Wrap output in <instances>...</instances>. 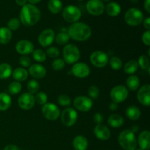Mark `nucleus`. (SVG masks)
Returning <instances> with one entry per match:
<instances>
[{
	"mask_svg": "<svg viewBox=\"0 0 150 150\" xmlns=\"http://www.w3.org/2000/svg\"><path fill=\"white\" fill-rule=\"evenodd\" d=\"M40 17V10L34 4H26L20 11V21L26 26L35 25L39 21Z\"/></svg>",
	"mask_w": 150,
	"mask_h": 150,
	"instance_id": "obj_1",
	"label": "nucleus"
},
{
	"mask_svg": "<svg viewBox=\"0 0 150 150\" xmlns=\"http://www.w3.org/2000/svg\"><path fill=\"white\" fill-rule=\"evenodd\" d=\"M70 38L79 42H83L89 39L92 35L91 28L83 22L73 23L67 29Z\"/></svg>",
	"mask_w": 150,
	"mask_h": 150,
	"instance_id": "obj_2",
	"label": "nucleus"
},
{
	"mask_svg": "<svg viewBox=\"0 0 150 150\" xmlns=\"http://www.w3.org/2000/svg\"><path fill=\"white\" fill-rule=\"evenodd\" d=\"M120 146L124 150H135L137 149V139L136 135L130 130H125L118 136Z\"/></svg>",
	"mask_w": 150,
	"mask_h": 150,
	"instance_id": "obj_3",
	"label": "nucleus"
},
{
	"mask_svg": "<svg viewBox=\"0 0 150 150\" xmlns=\"http://www.w3.org/2000/svg\"><path fill=\"white\" fill-rule=\"evenodd\" d=\"M63 58L67 64H75L79 60L81 57L80 50L74 44H67L63 48Z\"/></svg>",
	"mask_w": 150,
	"mask_h": 150,
	"instance_id": "obj_4",
	"label": "nucleus"
},
{
	"mask_svg": "<svg viewBox=\"0 0 150 150\" xmlns=\"http://www.w3.org/2000/svg\"><path fill=\"white\" fill-rule=\"evenodd\" d=\"M124 19L125 23L129 26H136L143 22L144 15L139 9L132 7L126 11Z\"/></svg>",
	"mask_w": 150,
	"mask_h": 150,
	"instance_id": "obj_5",
	"label": "nucleus"
},
{
	"mask_svg": "<svg viewBox=\"0 0 150 150\" xmlns=\"http://www.w3.org/2000/svg\"><path fill=\"white\" fill-rule=\"evenodd\" d=\"M61 122L64 126L72 127L76 124L78 120V113L74 108L67 107L60 114Z\"/></svg>",
	"mask_w": 150,
	"mask_h": 150,
	"instance_id": "obj_6",
	"label": "nucleus"
},
{
	"mask_svg": "<svg viewBox=\"0 0 150 150\" xmlns=\"http://www.w3.org/2000/svg\"><path fill=\"white\" fill-rule=\"evenodd\" d=\"M62 17L67 22L75 23L81 18V12L76 6L68 5L63 9Z\"/></svg>",
	"mask_w": 150,
	"mask_h": 150,
	"instance_id": "obj_7",
	"label": "nucleus"
},
{
	"mask_svg": "<svg viewBox=\"0 0 150 150\" xmlns=\"http://www.w3.org/2000/svg\"><path fill=\"white\" fill-rule=\"evenodd\" d=\"M128 94V89L125 86L117 85L113 87V89L111 90L110 97L112 100V102L120 103L124 102L127 99Z\"/></svg>",
	"mask_w": 150,
	"mask_h": 150,
	"instance_id": "obj_8",
	"label": "nucleus"
},
{
	"mask_svg": "<svg viewBox=\"0 0 150 150\" xmlns=\"http://www.w3.org/2000/svg\"><path fill=\"white\" fill-rule=\"evenodd\" d=\"M42 114L46 120L54 121L60 117V110L56 104L47 103L42 107Z\"/></svg>",
	"mask_w": 150,
	"mask_h": 150,
	"instance_id": "obj_9",
	"label": "nucleus"
},
{
	"mask_svg": "<svg viewBox=\"0 0 150 150\" xmlns=\"http://www.w3.org/2000/svg\"><path fill=\"white\" fill-rule=\"evenodd\" d=\"M90 62L96 67L102 68L108 64L109 59L106 53L103 51H95L92 53L89 57Z\"/></svg>",
	"mask_w": 150,
	"mask_h": 150,
	"instance_id": "obj_10",
	"label": "nucleus"
},
{
	"mask_svg": "<svg viewBox=\"0 0 150 150\" xmlns=\"http://www.w3.org/2000/svg\"><path fill=\"white\" fill-rule=\"evenodd\" d=\"M75 108L81 112H87L93 105L92 99L86 96H78L73 100Z\"/></svg>",
	"mask_w": 150,
	"mask_h": 150,
	"instance_id": "obj_11",
	"label": "nucleus"
},
{
	"mask_svg": "<svg viewBox=\"0 0 150 150\" xmlns=\"http://www.w3.org/2000/svg\"><path fill=\"white\" fill-rule=\"evenodd\" d=\"M18 106L23 110H30L35 106V101L34 95L29 92H24L19 96L18 100Z\"/></svg>",
	"mask_w": 150,
	"mask_h": 150,
	"instance_id": "obj_12",
	"label": "nucleus"
},
{
	"mask_svg": "<svg viewBox=\"0 0 150 150\" xmlns=\"http://www.w3.org/2000/svg\"><path fill=\"white\" fill-rule=\"evenodd\" d=\"M56 34L54 31L51 29H46L42 31L38 36V42L41 46L48 47L54 42L55 40Z\"/></svg>",
	"mask_w": 150,
	"mask_h": 150,
	"instance_id": "obj_13",
	"label": "nucleus"
},
{
	"mask_svg": "<svg viewBox=\"0 0 150 150\" xmlns=\"http://www.w3.org/2000/svg\"><path fill=\"white\" fill-rule=\"evenodd\" d=\"M86 10L92 16H100L105 10V5L101 0H89L86 3Z\"/></svg>",
	"mask_w": 150,
	"mask_h": 150,
	"instance_id": "obj_14",
	"label": "nucleus"
},
{
	"mask_svg": "<svg viewBox=\"0 0 150 150\" xmlns=\"http://www.w3.org/2000/svg\"><path fill=\"white\" fill-rule=\"evenodd\" d=\"M71 72L74 76L79 79H84L90 74L89 65L84 62H76L73 65Z\"/></svg>",
	"mask_w": 150,
	"mask_h": 150,
	"instance_id": "obj_15",
	"label": "nucleus"
},
{
	"mask_svg": "<svg viewBox=\"0 0 150 150\" xmlns=\"http://www.w3.org/2000/svg\"><path fill=\"white\" fill-rule=\"evenodd\" d=\"M138 101L144 106L150 105V85L144 84L139 88L137 92Z\"/></svg>",
	"mask_w": 150,
	"mask_h": 150,
	"instance_id": "obj_16",
	"label": "nucleus"
},
{
	"mask_svg": "<svg viewBox=\"0 0 150 150\" xmlns=\"http://www.w3.org/2000/svg\"><path fill=\"white\" fill-rule=\"evenodd\" d=\"M16 49L19 54H21L22 56H27L28 54L33 52L34 45L28 40H21L17 42Z\"/></svg>",
	"mask_w": 150,
	"mask_h": 150,
	"instance_id": "obj_17",
	"label": "nucleus"
},
{
	"mask_svg": "<svg viewBox=\"0 0 150 150\" xmlns=\"http://www.w3.org/2000/svg\"><path fill=\"white\" fill-rule=\"evenodd\" d=\"M94 134L100 141H107L111 137V131L106 125L103 124L96 125L94 128Z\"/></svg>",
	"mask_w": 150,
	"mask_h": 150,
	"instance_id": "obj_18",
	"label": "nucleus"
},
{
	"mask_svg": "<svg viewBox=\"0 0 150 150\" xmlns=\"http://www.w3.org/2000/svg\"><path fill=\"white\" fill-rule=\"evenodd\" d=\"M28 73L30 74L32 77L35 78V79H42L46 75V69L45 67L40 64H32L29 67V71Z\"/></svg>",
	"mask_w": 150,
	"mask_h": 150,
	"instance_id": "obj_19",
	"label": "nucleus"
},
{
	"mask_svg": "<svg viewBox=\"0 0 150 150\" xmlns=\"http://www.w3.org/2000/svg\"><path fill=\"white\" fill-rule=\"evenodd\" d=\"M137 144L139 147L144 150H149L150 148V132L149 130H144L137 139Z\"/></svg>",
	"mask_w": 150,
	"mask_h": 150,
	"instance_id": "obj_20",
	"label": "nucleus"
},
{
	"mask_svg": "<svg viewBox=\"0 0 150 150\" xmlns=\"http://www.w3.org/2000/svg\"><path fill=\"white\" fill-rule=\"evenodd\" d=\"M88 144L87 139L83 136H76L73 140V146L76 150H86Z\"/></svg>",
	"mask_w": 150,
	"mask_h": 150,
	"instance_id": "obj_21",
	"label": "nucleus"
},
{
	"mask_svg": "<svg viewBox=\"0 0 150 150\" xmlns=\"http://www.w3.org/2000/svg\"><path fill=\"white\" fill-rule=\"evenodd\" d=\"M107 122L111 127L118 128V127H122L124 124V118L120 114H113L108 117Z\"/></svg>",
	"mask_w": 150,
	"mask_h": 150,
	"instance_id": "obj_22",
	"label": "nucleus"
},
{
	"mask_svg": "<svg viewBox=\"0 0 150 150\" xmlns=\"http://www.w3.org/2000/svg\"><path fill=\"white\" fill-rule=\"evenodd\" d=\"M12 76L16 81H25L27 79L29 73H28L27 70L23 67H17L14 70H13Z\"/></svg>",
	"mask_w": 150,
	"mask_h": 150,
	"instance_id": "obj_23",
	"label": "nucleus"
},
{
	"mask_svg": "<svg viewBox=\"0 0 150 150\" xmlns=\"http://www.w3.org/2000/svg\"><path fill=\"white\" fill-rule=\"evenodd\" d=\"M105 10L107 14L111 17H116L121 13V7L118 3L115 1H111L108 3L105 7Z\"/></svg>",
	"mask_w": 150,
	"mask_h": 150,
	"instance_id": "obj_24",
	"label": "nucleus"
},
{
	"mask_svg": "<svg viewBox=\"0 0 150 150\" xmlns=\"http://www.w3.org/2000/svg\"><path fill=\"white\" fill-rule=\"evenodd\" d=\"M141 114L142 113H141L140 109L137 106L130 105L126 108L125 115L129 120H133V121L139 120L141 117Z\"/></svg>",
	"mask_w": 150,
	"mask_h": 150,
	"instance_id": "obj_25",
	"label": "nucleus"
},
{
	"mask_svg": "<svg viewBox=\"0 0 150 150\" xmlns=\"http://www.w3.org/2000/svg\"><path fill=\"white\" fill-rule=\"evenodd\" d=\"M12 104L11 97L7 93L0 92V111H7Z\"/></svg>",
	"mask_w": 150,
	"mask_h": 150,
	"instance_id": "obj_26",
	"label": "nucleus"
},
{
	"mask_svg": "<svg viewBox=\"0 0 150 150\" xmlns=\"http://www.w3.org/2000/svg\"><path fill=\"white\" fill-rule=\"evenodd\" d=\"M12 39V31L7 27L0 28V43L5 45L9 43Z\"/></svg>",
	"mask_w": 150,
	"mask_h": 150,
	"instance_id": "obj_27",
	"label": "nucleus"
},
{
	"mask_svg": "<svg viewBox=\"0 0 150 150\" xmlns=\"http://www.w3.org/2000/svg\"><path fill=\"white\" fill-rule=\"evenodd\" d=\"M126 85L127 89H129L131 91H136L139 89L140 86V79L139 77L134 75H131L129 76L126 80Z\"/></svg>",
	"mask_w": 150,
	"mask_h": 150,
	"instance_id": "obj_28",
	"label": "nucleus"
},
{
	"mask_svg": "<svg viewBox=\"0 0 150 150\" xmlns=\"http://www.w3.org/2000/svg\"><path fill=\"white\" fill-rule=\"evenodd\" d=\"M13 68L8 63L0 64V79H7L12 76Z\"/></svg>",
	"mask_w": 150,
	"mask_h": 150,
	"instance_id": "obj_29",
	"label": "nucleus"
},
{
	"mask_svg": "<svg viewBox=\"0 0 150 150\" xmlns=\"http://www.w3.org/2000/svg\"><path fill=\"white\" fill-rule=\"evenodd\" d=\"M48 8L53 14H57L62 10V2L61 0H49Z\"/></svg>",
	"mask_w": 150,
	"mask_h": 150,
	"instance_id": "obj_30",
	"label": "nucleus"
},
{
	"mask_svg": "<svg viewBox=\"0 0 150 150\" xmlns=\"http://www.w3.org/2000/svg\"><path fill=\"white\" fill-rule=\"evenodd\" d=\"M123 68H124L125 73L129 75H133L137 71L139 68V64L136 60H130L125 64Z\"/></svg>",
	"mask_w": 150,
	"mask_h": 150,
	"instance_id": "obj_31",
	"label": "nucleus"
},
{
	"mask_svg": "<svg viewBox=\"0 0 150 150\" xmlns=\"http://www.w3.org/2000/svg\"><path fill=\"white\" fill-rule=\"evenodd\" d=\"M70 38L67 32H60L57 34L55 36V40L58 45H67L68 43V42L70 41Z\"/></svg>",
	"mask_w": 150,
	"mask_h": 150,
	"instance_id": "obj_32",
	"label": "nucleus"
},
{
	"mask_svg": "<svg viewBox=\"0 0 150 150\" xmlns=\"http://www.w3.org/2000/svg\"><path fill=\"white\" fill-rule=\"evenodd\" d=\"M32 57L38 62H43L46 60V54L42 49H35L32 52Z\"/></svg>",
	"mask_w": 150,
	"mask_h": 150,
	"instance_id": "obj_33",
	"label": "nucleus"
},
{
	"mask_svg": "<svg viewBox=\"0 0 150 150\" xmlns=\"http://www.w3.org/2000/svg\"><path fill=\"white\" fill-rule=\"evenodd\" d=\"M21 89H22L21 83L18 81H16L11 82L8 86L9 92H10L11 95H18V93H20Z\"/></svg>",
	"mask_w": 150,
	"mask_h": 150,
	"instance_id": "obj_34",
	"label": "nucleus"
},
{
	"mask_svg": "<svg viewBox=\"0 0 150 150\" xmlns=\"http://www.w3.org/2000/svg\"><path fill=\"white\" fill-rule=\"evenodd\" d=\"M26 86H27L28 92L34 95V94H36L37 92H38L40 84L38 81L35 80V79H32V80H30L28 82Z\"/></svg>",
	"mask_w": 150,
	"mask_h": 150,
	"instance_id": "obj_35",
	"label": "nucleus"
},
{
	"mask_svg": "<svg viewBox=\"0 0 150 150\" xmlns=\"http://www.w3.org/2000/svg\"><path fill=\"white\" fill-rule=\"evenodd\" d=\"M109 64L114 70H119L122 67V61L118 57H113L110 59Z\"/></svg>",
	"mask_w": 150,
	"mask_h": 150,
	"instance_id": "obj_36",
	"label": "nucleus"
},
{
	"mask_svg": "<svg viewBox=\"0 0 150 150\" xmlns=\"http://www.w3.org/2000/svg\"><path fill=\"white\" fill-rule=\"evenodd\" d=\"M34 97H35V101L36 103L41 105H45V103H47V101H48V96H47V95L45 92H37L36 95Z\"/></svg>",
	"mask_w": 150,
	"mask_h": 150,
	"instance_id": "obj_37",
	"label": "nucleus"
},
{
	"mask_svg": "<svg viewBox=\"0 0 150 150\" xmlns=\"http://www.w3.org/2000/svg\"><path fill=\"white\" fill-rule=\"evenodd\" d=\"M138 64H139V67L142 68V70H146L149 66V59L148 56L146 55H142L140 56V57L139 58V61L137 62Z\"/></svg>",
	"mask_w": 150,
	"mask_h": 150,
	"instance_id": "obj_38",
	"label": "nucleus"
},
{
	"mask_svg": "<svg viewBox=\"0 0 150 150\" xmlns=\"http://www.w3.org/2000/svg\"><path fill=\"white\" fill-rule=\"evenodd\" d=\"M65 64L64 60L62 59H55L53 61L52 64V68L53 70H55V71H60V70H63L65 67Z\"/></svg>",
	"mask_w": 150,
	"mask_h": 150,
	"instance_id": "obj_39",
	"label": "nucleus"
},
{
	"mask_svg": "<svg viewBox=\"0 0 150 150\" xmlns=\"http://www.w3.org/2000/svg\"><path fill=\"white\" fill-rule=\"evenodd\" d=\"M88 95H89V98L90 99L96 100L100 95V89L95 85H92L89 86V89H88Z\"/></svg>",
	"mask_w": 150,
	"mask_h": 150,
	"instance_id": "obj_40",
	"label": "nucleus"
},
{
	"mask_svg": "<svg viewBox=\"0 0 150 150\" xmlns=\"http://www.w3.org/2000/svg\"><path fill=\"white\" fill-rule=\"evenodd\" d=\"M21 26V21L17 18H11L7 23V28L11 31L17 30L19 29Z\"/></svg>",
	"mask_w": 150,
	"mask_h": 150,
	"instance_id": "obj_41",
	"label": "nucleus"
},
{
	"mask_svg": "<svg viewBox=\"0 0 150 150\" xmlns=\"http://www.w3.org/2000/svg\"><path fill=\"white\" fill-rule=\"evenodd\" d=\"M59 104L63 107H68L71 104V99L67 95H61L58 97Z\"/></svg>",
	"mask_w": 150,
	"mask_h": 150,
	"instance_id": "obj_42",
	"label": "nucleus"
},
{
	"mask_svg": "<svg viewBox=\"0 0 150 150\" xmlns=\"http://www.w3.org/2000/svg\"><path fill=\"white\" fill-rule=\"evenodd\" d=\"M45 54L51 59H57L59 57L60 54V51L57 48L54 46H51L48 48V49L46 50V53Z\"/></svg>",
	"mask_w": 150,
	"mask_h": 150,
	"instance_id": "obj_43",
	"label": "nucleus"
},
{
	"mask_svg": "<svg viewBox=\"0 0 150 150\" xmlns=\"http://www.w3.org/2000/svg\"><path fill=\"white\" fill-rule=\"evenodd\" d=\"M19 63L21 66L24 67H28L32 64V60L27 56H21L19 58Z\"/></svg>",
	"mask_w": 150,
	"mask_h": 150,
	"instance_id": "obj_44",
	"label": "nucleus"
},
{
	"mask_svg": "<svg viewBox=\"0 0 150 150\" xmlns=\"http://www.w3.org/2000/svg\"><path fill=\"white\" fill-rule=\"evenodd\" d=\"M142 40L144 45L146 46H149L150 45V31L146 30L143 33L142 36Z\"/></svg>",
	"mask_w": 150,
	"mask_h": 150,
	"instance_id": "obj_45",
	"label": "nucleus"
},
{
	"mask_svg": "<svg viewBox=\"0 0 150 150\" xmlns=\"http://www.w3.org/2000/svg\"><path fill=\"white\" fill-rule=\"evenodd\" d=\"M93 120H94V122H95L96 125L102 124V122L103 120V115L100 114V113H96V114L94 115Z\"/></svg>",
	"mask_w": 150,
	"mask_h": 150,
	"instance_id": "obj_46",
	"label": "nucleus"
},
{
	"mask_svg": "<svg viewBox=\"0 0 150 150\" xmlns=\"http://www.w3.org/2000/svg\"><path fill=\"white\" fill-rule=\"evenodd\" d=\"M143 26L146 30H149L150 29V18L147 17L143 21Z\"/></svg>",
	"mask_w": 150,
	"mask_h": 150,
	"instance_id": "obj_47",
	"label": "nucleus"
},
{
	"mask_svg": "<svg viewBox=\"0 0 150 150\" xmlns=\"http://www.w3.org/2000/svg\"><path fill=\"white\" fill-rule=\"evenodd\" d=\"M4 150H21L20 148L18 146H17L16 145L14 144H9L4 147Z\"/></svg>",
	"mask_w": 150,
	"mask_h": 150,
	"instance_id": "obj_48",
	"label": "nucleus"
},
{
	"mask_svg": "<svg viewBox=\"0 0 150 150\" xmlns=\"http://www.w3.org/2000/svg\"><path fill=\"white\" fill-rule=\"evenodd\" d=\"M144 7L146 11L148 13H150V0H145L144 4Z\"/></svg>",
	"mask_w": 150,
	"mask_h": 150,
	"instance_id": "obj_49",
	"label": "nucleus"
},
{
	"mask_svg": "<svg viewBox=\"0 0 150 150\" xmlns=\"http://www.w3.org/2000/svg\"><path fill=\"white\" fill-rule=\"evenodd\" d=\"M109 108L110 110L112 111H116V110H117V108H118V103L114 102H111L109 105Z\"/></svg>",
	"mask_w": 150,
	"mask_h": 150,
	"instance_id": "obj_50",
	"label": "nucleus"
},
{
	"mask_svg": "<svg viewBox=\"0 0 150 150\" xmlns=\"http://www.w3.org/2000/svg\"><path fill=\"white\" fill-rule=\"evenodd\" d=\"M16 1V3L19 6H22L23 7V5H25L26 4H27V0H15Z\"/></svg>",
	"mask_w": 150,
	"mask_h": 150,
	"instance_id": "obj_51",
	"label": "nucleus"
},
{
	"mask_svg": "<svg viewBox=\"0 0 150 150\" xmlns=\"http://www.w3.org/2000/svg\"><path fill=\"white\" fill-rule=\"evenodd\" d=\"M130 130H131L133 133H136L139 130V126H137V125H133V127H132V129Z\"/></svg>",
	"mask_w": 150,
	"mask_h": 150,
	"instance_id": "obj_52",
	"label": "nucleus"
},
{
	"mask_svg": "<svg viewBox=\"0 0 150 150\" xmlns=\"http://www.w3.org/2000/svg\"><path fill=\"white\" fill-rule=\"evenodd\" d=\"M27 1H29L30 4H38V3H39L41 0H27Z\"/></svg>",
	"mask_w": 150,
	"mask_h": 150,
	"instance_id": "obj_53",
	"label": "nucleus"
},
{
	"mask_svg": "<svg viewBox=\"0 0 150 150\" xmlns=\"http://www.w3.org/2000/svg\"><path fill=\"white\" fill-rule=\"evenodd\" d=\"M130 1H131L132 3H133V4H136V3L139 1V0H130Z\"/></svg>",
	"mask_w": 150,
	"mask_h": 150,
	"instance_id": "obj_54",
	"label": "nucleus"
},
{
	"mask_svg": "<svg viewBox=\"0 0 150 150\" xmlns=\"http://www.w3.org/2000/svg\"><path fill=\"white\" fill-rule=\"evenodd\" d=\"M135 150H144V149H141V148H139V149H136Z\"/></svg>",
	"mask_w": 150,
	"mask_h": 150,
	"instance_id": "obj_55",
	"label": "nucleus"
},
{
	"mask_svg": "<svg viewBox=\"0 0 150 150\" xmlns=\"http://www.w3.org/2000/svg\"><path fill=\"white\" fill-rule=\"evenodd\" d=\"M103 1H111V0H103Z\"/></svg>",
	"mask_w": 150,
	"mask_h": 150,
	"instance_id": "obj_56",
	"label": "nucleus"
},
{
	"mask_svg": "<svg viewBox=\"0 0 150 150\" xmlns=\"http://www.w3.org/2000/svg\"><path fill=\"white\" fill-rule=\"evenodd\" d=\"M79 1H83V0H79Z\"/></svg>",
	"mask_w": 150,
	"mask_h": 150,
	"instance_id": "obj_57",
	"label": "nucleus"
}]
</instances>
